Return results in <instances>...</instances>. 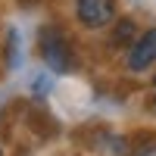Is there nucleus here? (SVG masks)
<instances>
[{
	"instance_id": "f257e3e1",
	"label": "nucleus",
	"mask_w": 156,
	"mask_h": 156,
	"mask_svg": "<svg viewBox=\"0 0 156 156\" xmlns=\"http://www.w3.org/2000/svg\"><path fill=\"white\" fill-rule=\"evenodd\" d=\"M37 50H41V59L47 62V69H53L59 75H66L78 66V50L72 44L69 31L62 25H41L37 31Z\"/></svg>"
},
{
	"instance_id": "f03ea898",
	"label": "nucleus",
	"mask_w": 156,
	"mask_h": 156,
	"mask_svg": "<svg viewBox=\"0 0 156 156\" xmlns=\"http://www.w3.org/2000/svg\"><path fill=\"white\" fill-rule=\"evenodd\" d=\"M72 9L78 25L87 31L109 28L115 22V0H72Z\"/></svg>"
},
{
	"instance_id": "7ed1b4c3",
	"label": "nucleus",
	"mask_w": 156,
	"mask_h": 156,
	"mask_svg": "<svg viewBox=\"0 0 156 156\" xmlns=\"http://www.w3.org/2000/svg\"><path fill=\"white\" fill-rule=\"evenodd\" d=\"M150 66H156V28H147L140 37L131 41V47L125 50V69L131 75L147 72Z\"/></svg>"
},
{
	"instance_id": "20e7f679",
	"label": "nucleus",
	"mask_w": 156,
	"mask_h": 156,
	"mask_svg": "<svg viewBox=\"0 0 156 156\" xmlns=\"http://www.w3.org/2000/svg\"><path fill=\"white\" fill-rule=\"evenodd\" d=\"M112 28H115V37H109V47L128 50V37L134 34V22H131V19H122L119 25H112Z\"/></svg>"
},
{
	"instance_id": "39448f33",
	"label": "nucleus",
	"mask_w": 156,
	"mask_h": 156,
	"mask_svg": "<svg viewBox=\"0 0 156 156\" xmlns=\"http://www.w3.org/2000/svg\"><path fill=\"white\" fill-rule=\"evenodd\" d=\"M134 156H156V144H147V147H140Z\"/></svg>"
},
{
	"instance_id": "423d86ee",
	"label": "nucleus",
	"mask_w": 156,
	"mask_h": 156,
	"mask_svg": "<svg viewBox=\"0 0 156 156\" xmlns=\"http://www.w3.org/2000/svg\"><path fill=\"white\" fill-rule=\"evenodd\" d=\"M153 87H156V75H153Z\"/></svg>"
},
{
	"instance_id": "0eeeda50",
	"label": "nucleus",
	"mask_w": 156,
	"mask_h": 156,
	"mask_svg": "<svg viewBox=\"0 0 156 156\" xmlns=\"http://www.w3.org/2000/svg\"><path fill=\"white\" fill-rule=\"evenodd\" d=\"M153 109H156V97H153Z\"/></svg>"
}]
</instances>
